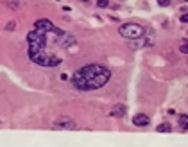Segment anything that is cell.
Listing matches in <instances>:
<instances>
[{
    "instance_id": "52a82bcc",
    "label": "cell",
    "mask_w": 188,
    "mask_h": 147,
    "mask_svg": "<svg viewBox=\"0 0 188 147\" xmlns=\"http://www.w3.org/2000/svg\"><path fill=\"white\" fill-rule=\"evenodd\" d=\"M125 111H127V109H125L124 104H117V106L111 109V113H109V115H111V117H115V119H120V117L125 115Z\"/></svg>"
},
{
    "instance_id": "3957f363",
    "label": "cell",
    "mask_w": 188,
    "mask_h": 147,
    "mask_svg": "<svg viewBox=\"0 0 188 147\" xmlns=\"http://www.w3.org/2000/svg\"><path fill=\"white\" fill-rule=\"evenodd\" d=\"M118 32H120L122 38H125V40H138V38L143 36L145 29L142 25H138V24H125V25H122L118 29Z\"/></svg>"
},
{
    "instance_id": "8fae6325",
    "label": "cell",
    "mask_w": 188,
    "mask_h": 147,
    "mask_svg": "<svg viewBox=\"0 0 188 147\" xmlns=\"http://www.w3.org/2000/svg\"><path fill=\"white\" fill-rule=\"evenodd\" d=\"M7 7H11V9H18V2H16V0H9V2H7Z\"/></svg>"
},
{
    "instance_id": "5bb4252c",
    "label": "cell",
    "mask_w": 188,
    "mask_h": 147,
    "mask_svg": "<svg viewBox=\"0 0 188 147\" xmlns=\"http://www.w3.org/2000/svg\"><path fill=\"white\" fill-rule=\"evenodd\" d=\"M14 27H16V24H14V22H9V24L5 25V31H14Z\"/></svg>"
},
{
    "instance_id": "277c9868",
    "label": "cell",
    "mask_w": 188,
    "mask_h": 147,
    "mask_svg": "<svg viewBox=\"0 0 188 147\" xmlns=\"http://www.w3.org/2000/svg\"><path fill=\"white\" fill-rule=\"evenodd\" d=\"M54 129H75L77 127V124L74 119H70V117H59V119H56V122L52 124Z\"/></svg>"
},
{
    "instance_id": "4fadbf2b",
    "label": "cell",
    "mask_w": 188,
    "mask_h": 147,
    "mask_svg": "<svg viewBox=\"0 0 188 147\" xmlns=\"http://www.w3.org/2000/svg\"><path fill=\"white\" fill-rule=\"evenodd\" d=\"M158 4L161 7H167V6H170V0H158Z\"/></svg>"
},
{
    "instance_id": "6da1fadb",
    "label": "cell",
    "mask_w": 188,
    "mask_h": 147,
    "mask_svg": "<svg viewBox=\"0 0 188 147\" xmlns=\"http://www.w3.org/2000/svg\"><path fill=\"white\" fill-rule=\"evenodd\" d=\"M109 79H111L109 68L102 67V65H97V63H92V65H86V67L79 68L74 74L72 83L81 92H90V90L102 88Z\"/></svg>"
},
{
    "instance_id": "7c38bea8",
    "label": "cell",
    "mask_w": 188,
    "mask_h": 147,
    "mask_svg": "<svg viewBox=\"0 0 188 147\" xmlns=\"http://www.w3.org/2000/svg\"><path fill=\"white\" fill-rule=\"evenodd\" d=\"M179 50H181L183 54H188V43H183V45L179 47Z\"/></svg>"
},
{
    "instance_id": "5b68a950",
    "label": "cell",
    "mask_w": 188,
    "mask_h": 147,
    "mask_svg": "<svg viewBox=\"0 0 188 147\" xmlns=\"http://www.w3.org/2000/svg\"><path fill=\"white\" fill-rule=\"evenodd\" d=\"M54 27H56V25H54L50 20H47V18L36 20V24H34V29H40V31H52Z\"/></svg>"
},
{
    "instance_id": "7a4b0ae2",
    "label": "cell",
    "mask_w": 188,
    "mask_h": 147,
    "mask_svg": "<svg viewBox=\"0 0 188 147\" xmlns=\"http://www.w3.org/2000/svg\"><path fill=\"white\" fill-rule=\"evenodd\" d=\"M29 57H31L32 63H36L40 67H57V65H61L59 56L49 52L47 49H43L40 45H34V43H29Z\"/></svg>"
},
{
    "instance_id": "30bf717a",
    "label": "cell",
    "mask_w": 188,
    "mask_h": 147,
    "mask_svg": "<svg viewBox=\"0 0 188 147\" xmlns=\"http://www.w3.org/2000/svg\"><path fill=\"white\" fill-rule=\"evenodd\" d=\"M97 6L99 7H107L109 6V0H97Z\"/></svg>"
},
{
    "instance_id": "8992f818",
    "label": "cell",
    "mask_w": 188,
    "mask_h": 147,
    "mask_svg": "<svg viewBox=\"0 0 188 147\" xmlns=\"http://www.w3.org/2000/svg\"><path fill=\"white\" fill-rule=\"evenodd\" d=\"M149 122H150V119H149L147 115H143V113H138V115H134L133 117V124L134 126H138V127L149 126Z\"/></svg>"
},
{
    "instance_id": "9a60e30c",
    "label": "cell",
    "mask_w": 188,
    "mask_h": 147,
    "mask_svg": "<svg viewBox=\"0 0 188 147\" xmlns=\"http://www.w3.org/2000/svg\"><path fill=\"white\" fill-rule=\"evenodd\" d=\"M181 22H183V24H188V13H185L181 16Z\"/></svg>"
},
{
    "instance_id": "9c48e42d",
    "label": "cell",
    "mask_w": 188,
    "mask_h": 147,
    "mask_svg": "<svg viewBox=\"0 0 188 147\" xmlns=\"http://www.w3.org/2000/svg\"><path fill=\"white\" fill-rule=\"evenodd\" d=\"M156 131H158V133H170V131H172V126L167 124V122H163V124H160V126L156 127Z\"/></svg>"
},
{
    "instance_id": "e0dca14e",
    "label": "cell",
    "mask_w": 188,
    "mask_h": 147,
    "mask_svg": "<svg viewBox=\"0 0 188 147\" xmlns=\"http://www.w3.org/2000/svg\"><path fill=\"white\" fill-rule=\"evenodd\" d=\"M185 2H188V0H185Z\"/></svg>"
},
{
    "instance_id": "ba28073f",
    "label": "cell",
    "mask_w": 188,
    "mask_h": 147,
    "mask_svg": "<svg viewBox=\"0 0 188 147\" xmlns=\"http://www.w3.org/2000/svg\"><path fill=\"white\" fill-rule=\"evenodd\" d=\"M177 124H179V127H181L183 131H188V115H179Z\"/></svg>"
},
{
    "instance_id": "2e32d148",
    "label": "cell",
    "mask_w": 188,
    "mask_h": 147,
    "mask_svg": "<svg viewBox=\"0 0 188 147\" xmlns=\"http://www.w3.org/2000/svg\"><path fill=\"white\" fill-rule=\"evenodd\" d=\"M81 2H84V4H88V2H90V0H81Z\"/></svg>"
}]
</instances>
